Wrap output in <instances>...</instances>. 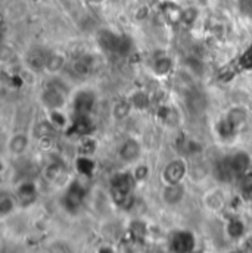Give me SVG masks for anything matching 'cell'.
I'll list each match as a JSON object with an SVG mask.
<instances>
[{"instance_id":"603a6c76","label":"cell","mask_w":252,"mask_h":253,"mask_svg":"<svg viewBox=\"0 0 252 253\" xmlns=\"http://www.w3.org/2000/svg\"><path fill=\"white\" fill-rule=\"evenodd\" d=\"M77 169L83 175H90L95 171V162L90 159V156H80L77 159Z\"/></svg>"},{"instance_id":"6da1fadb","label":"cell","mask_w":252,"mask_h":253,"mask_svg":"<svg viewBox=\"0 0 252 253\" xmlns=\"http://www.w3.org/2000/svg\"><path fill=\"white\" fill-rule=\"evenodd\" d=\"M136 178L133 172H117L109 183V193L112 200L121 206V208H128L131 206L133 202V189L136 186Z\"/></svg>"},{"instance_id":"ba28073f","label":"cell","mask_w":252,"mask_h":253,"mask_svg":"<svg viewBox=\"0 0 252 253\" xmlns=\"http://www.w3.org/2000/svg\"><path fill=\"white\" fill-rule=\"evenodd\" d=\"M186 197V189L180 184H164V189L161 191V199L168 206H177L183 202Z\"/></svg>"},{"instance_id":"5b68a950","label":"cell","mask_w":252,"mask_h":253,"mask_svg":"<svg viewBox=\"0 0 252 253\" xmlns=\"http://www.w3.org/2000/svg\"><path fill=\"white\" fill-rule=\"evenodd\" d=\"M195 246H196L195 236L186 230L174 231L171 239H170L171 253H193Z\"/></svg>"},{"instance_id":"30bf717a","label":"cell","mask_w":252,"mask_h":253,"mask_svg":"<svg viewBox=\"0 0 252 253\" xmlns=\"http://www.w3.org/2000/svg\"><path fill=\"white\" fill-rule=\"evenodd\" d=\"M63 199H65V205H66L68 209H72V211L78 209L84 202V189H83V186L78 181H74L68 187Z\"/></svg>"},{"instance_id":"8fae6325","label":"cell","mask_w":252,"mask_h":253,"mask_svg":"<svg viewBox=\"0 0 252 253\" xmlns=\"http://www.w3.org/2000/svg\"><path fill=\"white\" fill-rule=\"evenodd\" d=\"M37 199V187L33 181H24L18 186L16 189V200L24 205H33Z\"/></svg>"},{"instance_id":"9a60e30c","label":"cell","mask_w":252,"mask_h":253,"mask_svg":"<svg viewBox=\"0 0 252 253\" xmlns=\"http://www.w3.org/2000/svg\"><path fill=\"white\" fill-rule=\"evenodd\" d=\"M174 68V62L168 56H159L152 63V71L158 77H167Z\"/></svg>"},{"instance_id":"2e32d148","label":"cell","mask_w":252,"mask_h":253,"mask_svg":"<svg viewBox=\"0 0 252 253\" xmlns=\"http://www.w3.org/2000/svg\"><path fill=\"white\" fill-rule=\"evenodd\" d=\"M65 172V168L61 162H52L45 168V178L50 183H56Z\"/></svg>"},{"instance_id":"4316f807","label":"cell","mask_w":252,"mask_h":253,"mask_svg":"<svg viewBox=\"0 0 252 253\" xmlns=\"http://www.w3.org/2000/svg\"><path fill=\"white\" fill-rule=\"evenodd\" d=\"M133 175H134V178H136L137 183H139V181H143V180H146V177L149 175V168H148L146 165H139V167H136V169L133 171Z\"/></svg>"},{"instance_id":"ac0fdd59","label":"cell","mask_w":252,"mask_h":253,"mask_svg":"<svg viewBox=\"0 0 252 253\" xmlns=\"http://www.w3.org/2000/svg\"><path fill=\"white\" fill-rule=\"evenodd\" d=\"M130 103L134 109H146L151 105V96L146 91H136L130 96Z\"/></svg>"},{"instance_id":"83f0119b","label":"cell","mask_w":252,"mask_h":253,"mask_svg":"<svg viewBox=\"0 0 252 253\" xmlns=\"http://www.w3.org/2000/svg\"><path fill=\"white\" fill-rule=\"evenodd\" d=\"M241 251L244 253H252V234H247L241 240Z\"/></svg>"},{"instance_id":"7a4b0ae2","label":"cell","mask_w":252,"mask_h":253,"mask_svg":"<svg viewBox=\"0 0 252 253\" xmlns=\"http://www.w3.org/2000/svg\"><path fill=\"white\" fill-rule=\"evenodd\" d=\"M247 123H248L247 111L242 108H233L224 115V118L220 121L217 129L223 138H232V137L238 135V132L241 129H244Z\"/></svg>"},{"instance_id":"5bb4252c","label":"cell","mask_w":252,"mask_h":253,"mask_svg":"<svg viewBox=\"0 0 252 253\" xmlns=\"http://www.w3.org/2000/svg\"><path fill=\"white\" fill-rule=\"evenodd\" d=\"M226 236L232 240H242L247 236V227L245 224L238 219V218H232L227 221L226 224Z\"/></svg>"},{"instance_id":"484cf974","label":"cell","mask_w":252,"mask_h":253,"mask_svg":"<svg viewBox=\"0 0 252 253\" xmlns=\"http://www.w3.org/2000/svg\"><path fill=\"white\" fill-rule=\"evenodd\" d=\"M130 233L133 237L142 239L146 234V227H145V224H142V221H133V224L130 227Z\"/></svg>"},{"instance_id":"ffe728a7","label":"cell","mask_w":252,"mask_h":253,"mask_svg":"<svg viewBox=\"0 0 252 253\" xmlns=\"http://www.w3.org/2000/svg\"><path fill=\"white\" fill-rule=\"evenodd\" d=\"M93 66L95 63H93V59H90V56H81L74 63V72L81 77H86L93 71Z\"/></svg>"},{"instance_id":"4fadbf2b","label":"cell","mask_w":252,"mask_h":253,"mask_svg":"<svg viewBox=\"0 0 252 253\" xmlns=\"http://www.w3.org/2000/svg\"><path fill=\"white\" fill-rule=\"evenodd\" d=\"M28 144H30L28 135L19 132V134H15V135L10 137L7 147H9V152H10L13 156H19V155H22V153L28 149Z\"/></svg>"},{"instance_id":"277c9868","label":"cell","mask_w":252,"mask_h":253,"mask_svg":"<svg viewBox=\"0 0 252 253\" xmlns=\"http://www.w3.org/2000/svg\"><path fill=\"white\" fill-rule=\"evenodd\" d=\"M96 103V96L90 90L78 91L72 99V109L75 117H90Z\"/></svg>"},{"instance_id":"44dd1931","label":"cell","mask_w":252,"mask_h":253,"mask_svg":"<svg viewBox=\"0 0 252 253\" xmlns=\"http://www.w3.org/2000/svg\"><path fill=\"white\" fill-rule=\"evenodd\" d=\"M133 106L130 103V100H121V102H117L112 108V115L115 120H126L127 117L130 115Z\"/></svg>"},{"instance_id":"8992f818","label":"cell","mask_w":252,"mask_h":253,"mask_svg":"<svg viewBox=\"0 0 252 253\" xmlns=\"http://www.w3.org/2000/svg\"><path fill=\"white\" fill-rule=\"evenodd\" d=\"M118 159L124 164H134L139 161L140 155H142V144L137 138H127L124 140L120 147H118Z\"/></svg>"},{"instance_id":"9c48e42d","label":"cell","mask_w":252,"mask_h":253,"mask_svg":"<svg viewBox=\"0 0 252 253\" xmlns=\"http://www.w3.org/2000/svg\"><path fill=\"white\" fill-rule=\"evenodd\" d=\"M230 161H232V167H233V172H235V178L241 180L244 177L248 175V171L251 168V156L248 152H236L235 155H230Z\"/></svg>"},{"instance_id":"7c38bea8","label":"cell","mask_w":252,"mask_h":253,"mask_svg":"<svg viewBox=\"0 0 252 253\" xmlns=\"http://www.w3.org/2000/svg\"><path fill=\"white\" fill-rule=\"evenodd\" d=\"M186 108L192 114H202L206 108V99L201 91L190 90L186 93Z\"/></svg>"},{"instance_id":"52a82bcc","label":"cell","mask_w":252,"mask_h":253,"mask_svg":"<svg viewBox=\"0 0 252 253\" xmlns=\"http://www.w3.org/2000/svg\"><path fill=\"white\" fill-rule=\"evenodd\" d=\"M42 102L49 111H59L65 106L66 97H65L63 90H61L59 87L50 85L45 88V91L42 93Z\"/></svg>"},{"instance_id":"3957f363","label":"cell","mask_w":252,"mask_h":253,"mask_svg":"<svg viewBox=\"0 0 252 253\" xmlns=\"http://www.w3.org/2000/svg\"><path fill=\"white\" fill-rule=\"evenodd\" d=\"M186 175H188V162L182 158H176L170 161L161 172V178L164 184H180L183 183Z\"/></svg>"},{"instance_id":"e0dca14e","label":"cell","mask_w":252,"mask_h":253,"mask_svg":"<svg viewBox=\"0 0 252 253\" xmlns=\"http://www.w3.org/2000/svg\"><path fill=\"white\" fill-rule=\"evenodd\" d=\"M98 149V141L96 138L90 137V135H84L81 137L80 143H78V152L81 156H92Z\"/></svg>"},{"instance_id":"d6986e66","label":"cell","mask_w":252,"mask_h":253,"mask_svg":"<svg viewBox=\"0 0 252 253\" xmlns=\"http://www.w3.org/2000/svg\"><path fill=\"white\" fill-rule=\"evenodd\" d=\"M72 128L81 137L89 135L92 132V128H93L92 118L90 117H75V121H74V126Z\"/></svg>"},{"instance_id":"d4e9b609","label":"cell","mask_w":252,"mask_h":253,"mask_svg":"<svg viewBox=\"0 0 252 253\" xmlns=\"http://www.w3.org/2000/svg\"><path fill=\"white\" fill-rule=\"evenodd\" d=\"M223 197L217 193V191H214V193H209L206 197H205V205H206V208H209L211 211H218V209H221L223 208Z\"/></svg>"},{"instance_id":"f1b7e54d","label":"cell","mask_w":252,"mask_h":253,"mask_svg":"<svg viewBox=\"0 0 252 253\" xmlns=\"http://www.w3.org/2000/svg\"><path fill=\"white\" fill-rule=\"evenodd\" d=\"M193 253H195V252H193Z\"/></svg>"},{"instance_id":"7402d4cb","label":"cell","mask_w":252,"mask_h":253,"mask_svg":"<svg viewBox=\"0 0 252 253\" xmlns=\"http://www.w3.org/2000/svg\"><path fill=\"white\" fill-rule=\"evenodd\" d=\"M16 199L12 197V196H7V194H3L1 199H0V213L3 218H6L7 215H10L13 211H15V206H16Z\"/></svg>"},{"instance_id":"cb8c5ba5","label":"cell","mask_w":252,"mask_h":253,"mask_svg":"<svg viewBox=\"0 0 252 253\" xmlns=\"http://www.w3.org/2000/svg\"><path fill=\"white\" fill-rule=\"evenodd\" d=\"M63 65H65V58L62 55H49L45 69L49 72H58L62 69Z\"/></svg>"}]
</instances>
